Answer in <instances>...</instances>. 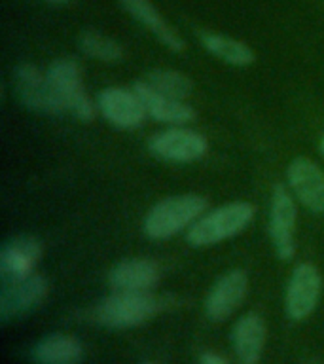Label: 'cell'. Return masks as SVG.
Instances as JSON below:
<instances>
[{
  "label": "cell",
  "mask_w": 324,
  "mask_h": 364,
  "mask_svg": "<svg viewBox=\"0 0 324 364\" xmlns=\"http://www.w3.org/2000/svg\"><path fill=\"white\" fill-rule=\"evenodd\" d=\"M135 91L136 95L141 97L146 112L153 119H158V122H165V124H186V122H192L195 118V112H193L192 107H188L182 101H176V99H171V97L161 95L156 90H152L144 80L136 82Z\"/></svg>",
  "instance_id": "obj_16"
},
{
  "label": "cell",
  "mask_w": 324,
  "mask_h": 364,
  "mask_svg": "<svg viewBox=\"0 0 324 364\" xmlns=\"http://www.w3.org/2000/svg\"><path fill=\"white\" fill-rule=\"evenodd\" d=\"M254 218V207L247 201L218 207L209 215L201 216L188 230L186 239L192 247H210L237 235Z\"/></svg>",
  "instance_id": "obj_2"
},
{
  "label": "cell",
  "mask_w": 324,
  "mask_h": 364,
  "mask_svg": "<svg viewBox=\"0 0 324 364\" xmlns=\"http://www.w3.org/2000/svg\"><path fill=\"white\" fill-rule=\"evenodd\" d=\"M207 209V199L195 193L161 199L144 218V232L150 239H167L192 226Z\"/></svg>",
  "instance_id": "obj_1"
},
{
  "label": "cell",
  "mask_w": 324,
  "mask_h": 364,
  "mask_svg": "<svg viewBox=\"0 0 324 364\" xmlns=\"http://www.w3.org/2000/svg\"><path fill=\"white\" fill-rule=\"evenodd\" d=\"M288 186L296 198L313 213H324V173L315 161L296 158L286 171Z\"/></svg>",
  "instance_id": "obj_13"
},
{
  "label": "cell",
  "mask_w": 324,
  "mask_h": 364,
  "mask_svg": "<svg viewBox=\"0 0 324 364\" xmlns=\"http://www.w3.org/2000/svg\"><path fill=\"white\" fill-rule=\"evenodd\" d=\"M199 364H227V360L218 353L205 351L201 357H199Z\"/></svg>",
  "instance_id": "obj_22"
},
{
  "label": "cell",
  "mask_w": 324,
  "mask_h": 364,
  "mask_svg": "<svg viewBox=\"0 0 324 364\" xmlns=\"http://www.w3.org/2000/svg\"><path fill=\"white\" fill-rule=\"evenodd\" d=\"M17 93L25 107L40 114H63L61 101L57 99L50 80L33 65H21L16 70Z\"/></svg>",
  "instance_id": "obj_8"
},
{
  "label": "cell",
  "mask_w": 324,
  "mask_h": 364,
  "mask_svg": "<svg viewBox=\"0 0 324 364\" xmlns=\"http://www.w3.org/2000/svg\"><path fill=\"white\" fill-rule=\"evenodd\" d=\"M42 256V245L34 237L21 235L4 245L0 252V277L2 283H16L33 275L34 266Z\"/></svg>",
  "instance_id": "obj_11"
},
{
  "label": "cell",
  "mask_w": 324,
  "mask_h": 364,
  "mask_svg": "<svg viewBox=\"0 0 324 364\" xmlns=\"http://www.w3.org/2000/svg\"><path fill=\"white\" fill-rule=\"evenodd\" d=\"M48 2H51V4H67L68 0H48Z\"/></svg>",
  "instance_id": "obj_23"
},
{
  "label": "cell",
  "mask_w": 324,
  "mask_h": 364,
  "mask_svg": "<svg viewBox=\"0 0 324 364\" xmlns=\"http://www.w3.org/2000/svg\"><path fill=\"white\" fill-rule=\"evenodd\" d=\"M99 110L112 125L119 129H133L144 122L146 108L142 105L136 91L124 87H107L97 99Z\"/></svg>",
  "instance_id": "obj_9"
},
{
  "label": "cell",
  "mask_w": 324,
  "mask_h": 364,
  "mask_svg": "<svg viewBox=\"0 0 324 364\" xmlns=\"http://www.w3.org/2000/svg\"><path fill=\"white\" fill-rule=\"evenodd\" d=\"M48 294V283L40 275L16 281V283L4 284L0 294V318L2 323H8L11 318L27 315L34 307L40 306Z\"/></svg>",
  "instance_id": "obj_10"
},
{
  "label": "cell",
  "mask_w": 324,
  "mask_h": 364,
  "mask_svg": "<svg viewBox=\"0 0 324 364\" xmlns=\"http://www.w3.org/2000/svg\"><path fill=\"white\" fill-rule=\"evenodd\" d=\"M148 146L156 158L173 164H190L203 158L209 150V142L201 133L176 127L153 135Z\"/></svg>",
  "instance_id": "obj_5"
},
{
  "label": "cell",
  "mask_w": 324,
  "mask_h": 364,
  "mask_svg": "<svg viewBox=\"0 0 324 364\" xmlns=\"http://www.w3.org/2000/svg\"><path fill=\"white\" fill-rule=\"evenodd\" d=\"M144 82L158 93L176 99V101L190 97L193 90L192 80L182 73H176V70H152Z\"/></svg>",
  "instance_id": "obj_20"
},
{
  "label": "cell",
  "mask_w": 324,
  "mask_h": 364,
  "mask_svg": "<svg viewBox=\"0 0 324 364\" xmlns=\"http://www.w3.org/2000/svg\"><path fill=\"white\" fill-rule=\"evenodd\" d=\"M266 323L260 315L249 313L233 326V349L239 364H258L266 346Z\"/></svg>",
  "instance_id": "obj_15"
},
{
  "label": "cell",
  "mask_w": 324,
  "mask_h": 364,
  "mask_svg": "<svg viewBox=\"0 0 324 364\" xmlns=\"http://www.w3.org/2000/svg\"><path fill=\"white\" fill-rule=\"evenodd\" d=\"M296 205L283 184H275L269 210V235L281 260H290L296 252Z\"/></svg>",
  "instance_id": "obj_6"
},
{
  "label": "cell",
  "mask_w": 324,
  "mask_h": 364,
  "mask_svg": "<svg viewBox=\"0 0 324 364\" xmlns=\"http://www.w3.org/2000/svg\"><path fill=\"white\" fill-rule=\"evenodd\" d=\"M119 2L136 21H141L150 33L156 34L167 48H171L173 51L184 50V42H182L180 36L167 25V21L153 8L150 0H119Z\"/></svg>",
  "instance_id": "obj_17"
},
{
  "label": "cell",
  "mask_w": 324,
  "mask_h": 364,
  "mask_svg": "<svg viewBox=\"0 0 324 364\" xmlns=\"http://www.w3.org/2000/svg\"><path fill=\"white\" fill-rule=\"evenodd\" d=\"M82 343L67 334H51L40 340L33 349V358L38 364H74L82 358Z\"/></svg>",
  "instance_id": "obj_18"
},
{
  "label": "cell",
  "mask_w": 324,
  "mask_h": 364,
  "mask_svg": "<svg viewBox=\"0 0 324 364\" xmlns=\"http://www.w3.org/2000/svg\"><path fill=\"white\" fill-rule=\"evenodd\" d=\"M45 76L50 80L57 99L61 101L65 112H70L82 122H90L93 118L95 108L91 105V99L87 97V93H85L80 67L72 59H57V61H53L48 68Z\"/></svg>",
  "instance_id": "obj_4"
},
{
  "label": "cell",
  "mask_w": 324,
  "mask_h": 364,
  "mask_svg": "<svg viewBox=\"0 0 324 364\" xmlns=\"http://www.w3.org/2000/svg\"><path fill=\"white\" fill-rule=\"evenodd\" d=\"M80 48L85 55L95 57L101 61L114 63L124 57V50L116 40L108 38L104 34L97 33V31H87L80 36Z\"/></svg>",
  "instance_id": "obj_21"
},
{
  "label": "cell",
  "mask_w": 324,
  "mask_h": 364,
  "mask_svg": "<svg viewBox=\"0 0 324 364\" xmlns=\"http://www.w3.org/2000/svg\"><path fill=\"white\" fill-rule=\"evenodd\" d=\"M161 309V300L150 292H116L93 309V317L108 328H133L152 318Z\"/></svg>",
  "instance_id": "obj_3"
},
{
  "label": "cell",
  "mask_w": 324,
  "mask_h": 364,
  "mask_svg": "<svg viewBox=\"0 0 324 364\" xmlns=\"http://www.w3.org/2000/svg\"><path fill=\"white\" fill-rule=\"evenodd\" d=\"M201 44L212 55L220 57L222 61L235 65V67H249L254 61V53L249 46L235 38H227L216 33H201Z\"/></svg>",
  "instance_id": "obj_19"
},
{
  "label": "cell",
  "mask_w": 324,
  "mask_h": 364,
  "mask_svg": "<svg viewBox=\"0 0 324 364\" xmlns=\"http://www.w3.org/2000/svg\"><path fill=\"white\" fill-rule=\"evenodd\" d=\"M320 152H323L324 156V136H323V141H320Z\"/></svg>",
  "instance_id": "obj_24"
},
{
  "label": "cell",
  "mask_w": 324,
  "mask_h": 364,
  "mask_svg": "<svg viewBox=\"0 0 324 364\" xmlns=\"http://www.w3.org/2000/svg\"><path fill=\"white\" fill-rule=\"evenodd\" d=\"M323 277L317 267L306 262L296 267L286 287V313L294 321L309 317L320 298Z\"/></svg>",
  "instance_id": "obj_7"
},
{
  "label": "cell",
  "mask_w": 324,
  "mask_h": 364,
  "mask_svg": "<svg viewBox=\"0 0 324 364\" xmlns=\"http://www.w3.org/2000/svg\"><path fill=\"white\" fill-rule=\"evenodd\" d=\"M249 279L241 269H233L222 275L210 289L205 300V311L210 321H224L232 315L247 296Z\"/></svg>",
  "instance_id": "obj_12"
},
{
  "label": "cell",
  "mask_w": 324,
  "mask_h": 364,
  "mask_svg": "<svg viewBox=\"0 0 324 364\" xmlns=\"http://www.w3.org/2000/svg\"><path fill=\"white\" fill-rule=\"evenodd\" d=\"M159 281V267L156 262L136 258L119 262L108 273V283L116 292H150Z\"/></svg>",
  "instance_id": "obj_14"
}]
</instances>
